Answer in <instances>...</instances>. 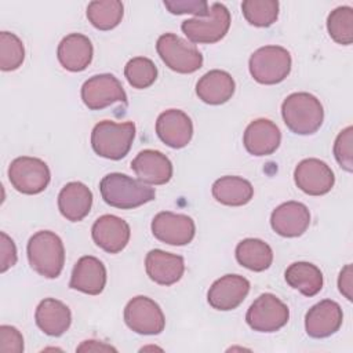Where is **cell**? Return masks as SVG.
I'll list each match as a JSON object with an SVG mask.
<instances>
[{"label": "cell", "instance_id": "cell-29", "mask_svg": "<svg viewBox=\"0 0 353 353\" xmlns=\"http://www.w3.org/2000/svg\"><path fill=\"white\" fill-rule=\"evenodd\" d=\"M236 259L252 272H263L273 262V251L263 240L244 239L236 247Z\"/></svg>", "mask_w": 353, "mask_h": 353}, {"label": "cell", "instance_id": "cell-40", "mask_svg": "<svg viewBox=\"0 0 353 353\" xmlns=\"http://www.w3.org/2000/svg\"><path fill=\"white\" fill-rule=\"evenodd\" d=\"M77 352H99V350H116L114 347L105 345V343H99L97 341H84L77 349Z\"/></svg>", "mask_w": 353, "mask_h": 353}, {"label": "cell", "instance_id": "cell-14", "mask_svg": "<svg viewBox=\"0 0 353 353\" xmlns=\"http://www.w3.org/2000/svg\"><path fill=\"white\" fill-rule=\"evenodd\" d=\"M250 292V281L240 274H225L215 280L207 292V301L216 310H233Z\"/></svg>", "mask_w": 353, "mask_h": 353}, {"label": "cell", "instance_id": "cell-7", "mask_svg": "<svg viewBox=\"0 0 353 353\" xmlns=\"http://www.w3.org/2000/svg\"><path fill=\"white\" fill-rule=\"evenodd\" d=\"M156 50L165 66L176 73H193L203 66V55L196 46L174 33L161 34L157 39Z\"/></svg>", "mask_w": 353, "mask_h": 353}, {"label": "cell", "instance_id": "cell-17", "mask_svg": "<svg viewBox=\"0 0 353 353\" xmlns=\"http://www.w3.org/2000/svg\"><path fill=\"white\" fill-rule=\"evenodd\" d=\"M157 137L170 148H185L193 137V123L190 117L179 109H168L157 117Z\"/></svg>", "mask_w": 353, "mask_h": 353}, {"label": "cell", "instance_id": "cell-11", "mask_svg": "<svg viewBox=\"0 0 353 353\" xmlns=\"http://www.w3.org/2000/svg\"><path fill=\"white\" fill-rule=\"evenodd\" d=\"M81 99L91 110H101L114 102H127L125 91L121 83L110 73L95 74L84 81L81 87Z\"/></svg>", "mask_w": 353, "mask_h": 353}, {"label": "cell", "instance_id": "cell-9", "mask_svg": "<svg viewBox=\"0 0 353 353\" xmlns=\"http://www.w3.org/2000/svg\"><path fill=\"white\" fill-rule=\"evenodd\" d=\"M288 319V306L270 292L259 295L245 314L247 324L258 332H274L283 328Z\"/></svg>", "mask_w": 353, "mask_h": 353}, {"label": "cell", "instance_id": "cell-18", "mask_svg": "<svg viewBox=\"0 0 353 353\" xmlns=\"http://www.w3.org/2000/svg\"><path fill=\"white\" fill-rule=\"evenodd\" d=\"M272 229L283 237H298L310 225L307 207L298 201H287L276 207L270 215Z\"/></svg>", "mask_w": 353, "mask_h": 353}, {"label": "cell", "instance_id": "cell-1", "mask_svg": "<svg viewBox=\"0 0 353 353\" xmlns=\"http://www.w3.org/2000/svg\"><path fill=\"white\" fill-rule=\"evenodd\" d=\"M99 190L108 205L121 210L137 208L156 197L153 188L121 172L105 175L99 183Z\"/></svg>", "mask_w": 353, "mask_h": 353}, {"label": "cell", "instance_id": "cell-10", "mask_svg": "<svg viewBox=\"0 0 353 353\" xmlns=\"http://www.w3.org/2000/svg\"><path fill=\"white\" fill-rule=\"evenodd\" d=\"M124 321L130 330L141 335H157L165 327L161 307L150 298L138 295L124 307Z\"/></svg>", "mask_w": 353, "mask_h": 353}, {"label": "cell", "instance_id": "cell-8", "mask_svg": "<svg viewBox=\"0 0 353 353\" xmlns=\"http://www.w3.org/2000/svg\"><path fill=\"white\" fill-rule=\"evenodd\" d=\"M8 179L12 188L19 193L39 194L48 186L51 172L41 159L21 156L11 161Z\"/></svg>", "mask_w": 353, "mask_h": 353}, {"label": "cell", "instance_id": "cell-21", "mask_svg": "<svg viewBox=\"0 0 353 353\" xmlns=\"http://www.w3.org/2000/svg\"><path fill=\"white\" fill-rule=\"evenodd\" d=\"M145 269L152 281L167 287L181 280L185 272V261L176 254L150 250L145 258Z\"/></svg>", "mask_w": 353, "mask_h": 353}, {"label": "cell", "instance_id": "cell-5", "mask_svg": "<svg viewBox=\"0 0 353 353\" xmlns=\"http://www.w3.org/2000/svg\"><path fill=\"white\" fill-rule=\"evenodd\" d=\"M291 63V55L284 47L265 46L251 54L248 68L255 81L272 85L290 74Z\"/></svg>", "mask_w": 353, "mask_h": 353}, {"label": "cell", "instance_id": "cell-12", "mask_svg": "<svg viewBox=\"0 0 353 353\" xmlns=\"http://www.w3.org/2000/svg\"><path fill=\"white\" fill-rule=\"evenodd\" d=\"M150 228L159 241L170 245H186L196 233V225L190 216L170 211H161L154 215Z\"/></svg>", "mask_w": 353, "mask_h": 353}, {"label": "cell", "instance_id": "cell-26", "mask_svg": "<svg viewBox=\"0 0 353 353\" xmlns=\"http://www.w3.org/2000/svg\"><path fill=\"white\" fill-rule=\"evenodd\" d=\"M234 88V80L228 72L214 69L199 79L196 94L208 105H222L233 97Z\"/></svg>", "mask_w": 353, "mask_h": 353}, {"label": "cell", "instance_id": "cell-16", "mask_svg": "<svg viewBox=\"0 0 353 353\" xmlns=\"http://www.w3.org/2000/svg\"><path fill=\"white\" fill-rule=\"evenodd\" d=\"M343 321V313L335 301L324 299L313 305L305 316V330L312 338H327L335 334Z\"/></svg>", "mask_w": 353, "mask_h": 353}, {"label": "cell", "instance_id": "cell-36", "mask_svg": "<svg viewBox=\"0 0 353 353\" xmlns=\"http://www.w3.org/2000/svg\"><path fill=\"white\" fill-rule=\"evenodd\" d=\"M164 6L171 14H194L196 18L208 15V4L204 0H164Z\"/></svg>", "mask_w": 353, "mask_h": 353}, {"label": "cell", "instance_id": "cell-2", "mask_svg": "<svg viewBox=\"0 0 353 353\" xmlns=\"http://www.w3.org/2000/svg\"><path fill=\"white\" fill-rule=\"evenodd\" d=\"M30 268L46 279H57L65 265V248L61 237L51 230L34 233L26 247Z\"/></svg>", "mask_w": 353, "mask_h": 353}, {"label": "cell", "instance_id": "cell-4", "mask_svg": "<svg viewBox=\"0 0 353 353\" xmlns=\"http://www.w3.org/2000/svg\"><path fill=\"white\" fill-rule=\"evenodd\" d=\"M134 138L135 124L132 121L114 123L102 120L92 128L91 146L101 157L120 160L130 152Z\"/></svg>", "mask_w": 353, "mask_h": 353}, {"label": "cell", "instance_id": "cell-13", "mask_svg": "<svg viewBox=\"0 0 353 353\" xmlns=\"http://www.w3.org/2000/svg\"><path fill=\"white\" fill-rule=\"evenodd\" d=\"M294 181L303 193L323 196L332 189L335 176L327 163L319 159H305L295 167Z\"/></svg>", "mask_w": 353, "mask_h": 353}, {"label": "cell", "instance_id": "cell-22", "mask_svg": "<svg viewBox=\"0 0 353 353\" xmlns=\"http://www.w3.org/2000/svg\"><path fill=\"white\" fill-rule=\"evenodd\" d=\"M106 284V268L95 256H81L73 266L69 287L72 290L98 295L103 291Z\"/></svg>", "mask_w": 353, "mask_h": 353}, {"label": "cell", "instance_id": "cell-30", "mask_svg": "<svg viewBox=\"0 0 353 353\" xmlns=\"http://www.w3.org/2000/svg\"><path fill=\"white\" fill-rule=\"evenodd\" d=\"M124 15V6L119 0H95L87 6V18L99 30L116 28Z\"/></svg>", "mask_w": 353, "mask_h": 353}, {"label": "cell", "instance_id": "cell-24", "mask_svg": "<svg viewBox=\"0 0 353 353\" xmlns=\"http://www.w3.org/2000/svg\"><path fill=\"white\" fill-rule=\"evenodd\" d=\"M37 327L50 336L63 335L72 323L70 309L55 298L43 299L34 312Z\"/></svg>", "mask_w": 353, "mask_h": 353}, {"label": "cell", "instance_id": "cell-34", "mask_svg": "<svg viewBox=\"0 0 353 353\" xmlns=\"http://www.w3.org/2000/svg\"><path fill=\"white\" fill-rule=\"evenodd\" d=\"M25 59V48L21 39L10 32L0 33V68L4 72L18 69Z\"/></svg>", "mask_w": 353, "mask_h": 353}, {"label": "cell", "instance_id": "cell-23", "mask_svg": "<svg viewBox=\"0 0 353 353\" xmlns=\"http://www.w3.org/2000/svg\"><path fill=\"white\" fill-rule=\"evenodd\" d=\"M94 48L91 40L81 33L65 36L57 50L59 63L69 72H81L92 61Z\"/></svg>", "mask_w": 353, "mask_h": 353}, {"label": "cell", "instance_id": "cell-3", "mask_svg": "<svg viewBox=\"0 0 353 353\" xmlns=\"http://www.w3.org/2000/svg\"><path fill=\"white\" fill-rule=\"evenodd\" d=\"M281 116L290 131L298 135H310L321 127L324 109L314 95L294 92L283 101Z\"/></svg>", "mask_w": 353, "mask_h": 353}, {"label": "cell", "instance_id": "cell-6", "mask_svg": "<svg viewBox=\"0 0 353 353\" xmlns=\"http://www.w3.org/2000/svg\"><path fill=\"white\" fill-rule=\"evenodd\" d=\"M230 28V12L222 3H212L208 15L182 22L183 34L194 44H214L222 40Z\"/></svg>", "mask_w": 353, "mask_h": 353}, {"label": "cell", "instance_id": "cell-15", "mask_svg": "<svg viewBox=\"0 0 353 353\" xmlns=\"http://www.w3.org/2000/svg\"><path fill=\"white\" fill-rule=\"evenodd\" d=\"M94 243L109 254H117L125 248L130 241V225L116 215L99 216L91 229Z\"/></svg>", "mask_w": 353, "mask_h": 353}, {"label": "cell", "instance_id": "cell-35", "mask_svg": "<svg viewBox=\"0 0 353 353\" xmlns=\"http://www.w3.org/2000/svg\"><path fill=\"white\" fill-rule=\"evenodd\" d=\"M352 142H353V127L349 125L338 134L334 143V156L338 164L347 172L353 171Z\"/></svg>", "mask_w": 353, "mask_h": 353}, {"label": "cell", "instance_id": "cell-32", "mask_svg": "<svg viewBox=\"0 0 353 353\" xmlns=\"http://www.w3.org/2000/svg\"><path fill=\"white\" fill-rule=\"evenodd\" d=\"M241 11L247 22L258 28H268L277 21L279 1L277 0H244Z\"/></svg>", "mask_w": 353, "mask_h": 353}, {"label": "cell", "instance_id": "cell-39", "mask_svg": "<svg viewBox=\"0 0 353 353\" xmlns=\"http://www.w3.org/2000/svg\"><path fill=\"white\" fill-rule=\"evenodd\" d=\"M353 272H352V265L347 263L339 273V277H338V288L341 291V294L347 299V301H352L353 299V294H352V290H353Z\"/></svg>", "mask_w": 353, "mask_h": 353}, {"label": "cell", "instance_id": "cell-31", "mask_svg": "<svg viewBox=\"0 0 353 353\" xmlns=\"http://www.w3.org/2000/svg\"><path fill=\"white\" fill-rule=\"evenodd\" d=\"M327 30L331 39L342 46L353 43V8L341 6L332 10L327 18Z\"/></svg>", "mask_w": 353, "mask_h": 353}, {"label": "cell", "instance_id": "cell-38", "mask_svg": "<svg viewBox=\"0 0 353 353\" xmlns=\"http://www.w3.org/2000/svg\"><path fill=\"white\" fill-rule=\"evenodd\" d=\"M17 263V247L11 237L0 233V272L4 273Z\"/></svg>", "mask_w": 353, "mask_h": 353}, {"label": "cell", "instance_id": "cell-33", "mask_svg": "<svg viewBox=\"0 0 353 353\" xmlns=\"http://www.w3.org/2000/svg\"><path fill=\"white\" fill-rule=\"evenodd\" d=\"M124 76L131 87L143 90L156 81L157 68L152 59L145 57H135L127 62L124 68Z\"/></svg>", "mask_w": 353, "mask_h": 353}, {"label": "cell", "instance_id": "cell-25", "mask_svg": "<svg viewBox=\"0 0 353 353\" xmlns=\"http://www.w3.org/2000/svg\"><path fill=\"white\" fill-rule=\"evenodd\" d=\"M92 205V193L81 182L66 183L58 194V208L62 216L70 222L84 219Z\"/></svg>", "mask_w": 353, "mask_h": 353}, {"label": "cell", "instance_id": "cell-19", "mask_svg": "<svg viewBox=\"0 0 353 353\" xmlns=\"http://www.w3.org/2000/svg\"><path fill=\"white\" fill-rule=\"evenodd\" d=\"M131 170L148 185H164L172 176V163L159 150H141L131 161Z\"/></svg>", "mask_w": 353, "mask_h": 353}, {"label": "cell", "instance_id": "cell-28", "mask_svg": "<svg viewBox=\"0 0 353 353\" xmlns=\"http://www.w3.org/2000/svg\"><path fill=\"white\" fill-rule=\"evenodd\" d=\"M285 281L305 296H314L323 288V273L310 262H294L284 273Z\"/></svg>", "mask_w": 353, "mask_h": 353}, {"label": "cell", "instance_id": "cell-27", "mask_svg": "<svg viewBox=\"0 0 353 353\" xmlns=\"http://www.w3.org/2000/svg\"><path fill=\"white\" fill-rule=\"evenodd\" d=\"M211 192L218 203L229 207L244 205L250 203L254 196V188L251 182L234 175H226L216 179L212 183Z\"/></svg>", "mask_w": 353, "mask_h": 353}, {"label": "cell", "instance_id": "cell-20", "mask_svg": "<svg viewBox=\"0 0 353 353\" xmlns=\"http://www.w3.org/2000/svg\"><path fill=\"white\" fill-rule=\"evenodd\" d=\"M281 142L279 127L268 119H256L251 121L243 137V143L247 152L252 156L273 154Z\"/></svg>", "mask_w": 353, "mask_h": 353}, {"label": "cell", "instance_id": "cell-37", "mask_svg": "<svg viewBox=\"0 0 353 353\" xmlns=\"http://www.w3.org/2000/svg\"><path fill=\"white\" fill-rule=\"evenodd\" d=\"M0 352L1 353H22L23 336L12 325L0 327Z\"/></svg>", "mask_w": 353, "mask_h": 353}]
</instances>
